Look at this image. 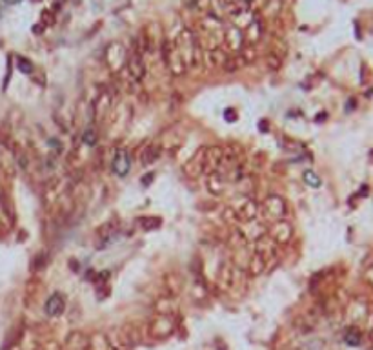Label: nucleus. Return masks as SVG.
<instances>
[{
  "label": "nucleus",
  "instance_id": "nucleus-1",
  "mask_svg": "<svg viewBox=\"0 0 373 350\" xmlns=\"http://www.w3.org/2000/svg\"><path fill=\"white\" fill-rule=\"evenodd\" d=\"M111 168H113V171L119 175V177H124V175H128L129 168H131V161H129L128 151H126V150H116L115 157H113Z\"/></svg>",
  "mask_w": 373,
  "mask_h": 350
},
{
  "label": "nucleus",
  "instance_id": "nucleus-2",
  "mask_svg": "<svg viewBox=\"0 0 373 350\" xmlns=\"http://www.w3.org/2000/svg\"><path fill=\"white\" fill-rule=\"evenodd\" d=\"M64 307H66V304H64L62 296H60V294H53V296L46 301V314L51 317L60 316V314L64 312Z\"/></svg>",
  "mask_w": 373,
  "mask_h": 350
},
{
  "label": "nucleus",
  "instance_id": "nucleus-3",
  "mask_svg": "<svg viewBox=\"0 0 373 350\" xmlns=\"http://www.w3.org/2000/svg\"><path fill=\"white\" fill-rule=\"evenodd\" d=\"M344 341L348 343V345L352 346H359L362 341V336L361 332H359V329H348L344 332Z\"/></svg>",
  "mask_w": 373,
  "mask_h": 350
},
{
  "label": "nucleus",
  "instance_id": "nucleus-4",
  "mask_svg": "<svg viewBox=\"0 0 373 350\" xmlns=\"http://www.w3.org/2000/svg\"><path fill=\"white\" fill-rule=\"evenodd\" d=\"M304 181H306V183L310 184V186H313V188L320 186V179L317 177L315 173H313V171H306V173H304Z\"/></svg>",
  "mask_w": 373,
  "mask_h": 350
},
{
  "label": "nucleus",
  "instance_id": "nucleus-5",
  "mask_svg": "<svg viewBox=\"0 0 373 350\" xmlns=\"http://www.w3.org/2000/svg\"><path fill=\"white\" fill-rule=\"evenodd\" d=\"M82 141L86 142L87 146H95V142H97V135H95V132H93V129H87V132H84Z\"/></svg>",
  "mask_w": 373,
  "mask_h": 350
},
{
  "label": "nucleus",
  "instance_id": "nucleus-6",
  "mask_svg": "<svg viewBox=\"0 0 373 350\" xmlns=\"http://www.w3.org/2000/svg\"><path fill=\"white\" fill-rule=\"evenodd\" d=\"M18 70L22 73H31L33 71V64L29 62V60H26V58H18Z\"/></svg>",
  "mask_w": 373,
  "mask_h": 350
},
{
  "label": "nucleus",
  "instance_id": "nucleus-7",
  "mask_svg": "<svg viewBox=\"0 0 373 350\" xmlns=\"http://www.w3.org/2000/svg\"><path fill=\"white\" fill-rule=\"evenodd\" d=\"M0 15H2V4H0Z\"/></svg>",
  "mask_w": 373,
  "mask_h": 350
},
{
  "label": "nucleus",
  "instance_id": "nucleus-8",
  "mask_svg": "<svg viewBox=\"0 0 373 350\" xmlns=\"http://www.w3.org/2000/svg\"><path fill=\"white\" fill-rule=\"evenodd\" d=\"M246 2H251V0H246Z\"/></svg>",
  "mask_w": 373,
  "mask_h": 350
}]
</instances>
